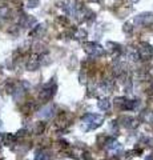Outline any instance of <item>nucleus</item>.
I'll list each match as a JSON object with an SVG mask.
<instances>
[{
    "instance_id": "6e6552de",
    "label": "nucleus",
    "mask_w": 153,
    "mask_h": 160,
    "mask_svg": "<svg viewBox=\"0 0 153 160\" xmlns=\"http://www.w3.org/2000/svg\"><path fill=\"white\" fill-rule=\"evenodd\" d=\"M144 160H153V155H146Z\"/></svg>"
},
{
    "instance_id": "423d86ee",
    "label": "nucleus",
    "mask_w": 153,
    "mask_h": 160,
    "mask_svg": "<svg viewBox=\"0 0 153 160\" xmlns=\"http://www.w3.org/2000/svg\"><path fill=\"white\" fill-rule=\"evenodd\" d=\"M36 4H37V0H31L28 2V7H36Z\"/></svg>"
},
{
    "instance_id": "39448f33",
    "label": "nucleus",
    "mask_w": 153,
    "mask_h": 160,
    "mask_svg": "<svg viewBox=\"0 0 153 160\" xmlns=\"http://www.w3.org/2000/svg\"><path fill=\"white\" fill-rule=\"evenodd\" d=\"M97 105H98V108H100V109L107 111V109H109V107H111V101L108 100V99H101L97 103Z\"/></svg>"
},
{
    "instance_id": "20e7f679",
    "label": "nucleus",
    "mask_w": 153,
    "mask_h": 160,
    "mask_svg": "<svg viewBox=\"0 0 153 160\" xmlns=\"http://www.w3.org/2000/svg\"><path fill=\"white\" fill-rule=\"evenodd\" d=\"M121 122H123V126L127 127V128H133L137 126V120L134 118H130V116H124L121 119Z\"/></svg>"
},
{
    "instance_id": "0eeeda50",
    "label": "nucleus",
    "mask_w": 153,
    "mask_h": 160,
    "mask_svg": "<svg viewBox=\"0 0 153 160\" xmlns=\"http://www.w3.org/2000/svg\"><path fill=\"white\" fill-rule=\"evenodd\" d=\"M124 31H125V32H130V31H132V28H130V25L129 24H125V27H124Z\"/></svg>"
},
{
    "instance_id": "f257e3e1",
    "label": "nucleus",
    "mask_w": 153,
    "mask_h": 160,
    "mask_svg": "<svg viewBox=\"0 0 153 160\" xmlns=\"http://www.w3.org/2000/svg\"><path fill=\"white\" fill-rule=\"evenodd\" d=\"M103 120H104V118H103L101 115H97V113H87V115H85V116L83 118V122H84L85 124H88L87 131L96 130L97 127L101 126Z\"/></svg>"
},
{
    "instance_id": "f03ea898",
    "label": "nucleus",
    "mask_w": 153,
    "mask_h": 160,
    "mask_svg": "<svg viewBox=\"0 0 153 160\" xmlns=\"http://www.w3.org/2000/svg\"><path fill=\"white\" fill-rule=\"evenodd\" d=\"M85 47V50H87V52H89L92 56H97V55H101L103 53V48L100 46H97V44H94V43H85L84 44Z\"/></svg>"
},
{
    "instance_id": "7ed1b4c3",
    "label": "nucleus",
    "mask_w": 153,
    "mask_h": 160,
    "mask_svg": "<svg viewBox=\"0 0 153 160\" xmlns=\"http://www.w3.org/2000/svg\"><path fill=\"white\" fill-rule=\"evenodd\" d=\"M138 52H140V56L142 57V59H151L152 57V53H153V50L152 47L149 46V44H141L140 50H138Z\"/></svg>"
}]
</instances>
